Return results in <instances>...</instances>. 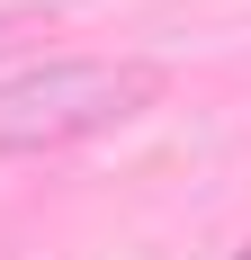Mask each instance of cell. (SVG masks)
Masks as SVG:
<instances>
[{
  "mask_svg": "<svg viewBox=\"0 0 251 260\" xmlns=\"http://www.w3.org/2000/svg\"><path fill=\"white\" fill-rule=\"evenodd\" d=\"M162 99V63H135V54H63V63H36V72L0 81V153H63V144H90V135L125 126Z\"/></svg>",
  "mask_w": 251,
  "mask_h": 260,
  "instance_id": "6da1fadb",
  "label": "cell"
},
{
  "mask_svg": "<svg viewBox=\"0 0 251 260\" xmlns=\"http://www.w3.org/2000/svg\"><path fill=\"white\" fill-rule=\"evenodd\" d=\"M18 36H27V18H0V54H9V45H18Z\"/></svg>",
  "mask_w": 251,
  "mask_h": 260,
  "instance_id": "7a4b0ae2",
  "label": "cell"
},
{
  "mask_svg": "<svg viewBox=\"0 0 251 260\" xmlns=\"http://www.w3.org/2000/svg\"><path fill=\"white\" fill-rule=\"evenodd\" d=\"M233 260H251V242H242V251H233Z\"/></svg>",
  "mask_w": 251,
  "mask_h": 260,
  "instance_id": "3957f363",
  "label": "cell"
}]
</instances>
